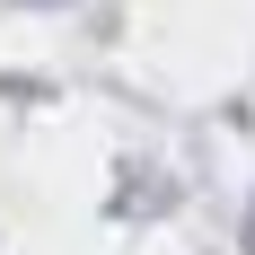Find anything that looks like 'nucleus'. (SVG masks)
<instances>
[{"instance_id": "1", "label": "nucleus", "mask_w": 255, "mask_h": 255, "mask_svg": "<svg viewBox=\"0 0 255 255\" xmlns=\"http://www.w3.org/2000/svg\"><path fill=\"white\" fill-rule=\"evenodd\" d=\"M247 247H255V220H247Z\"/></svg>"}]
</instances>
